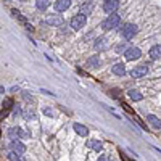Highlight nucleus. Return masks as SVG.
Here are the masks:
<instances>
[{
	"label": "nucleus",
	"mask_w": 161,
	"mask_h": 161,
	"mask_svg": "<svg viewBox=\"0 0 161 161\" xmlns=\"http://www.w3.org/2000/svg\"><path fill=\"white\" fill-rule=\"evenodd\" d=\"M119 21H121V16L118 13H113L102 23V27L103 29H116V27L119 26Z\"/></svg>",
	"instance_id": "nucleus-1"
},
{
	"label": "nucleus",
	"mask_w": 161,
	"mask_h": 161,
	"mask_svg": "<svg viewBox=\"0 0 161 161\" xmlns=\"http://www.w3.org/2000/svg\"><path fill=\"white\" fill-rule=\"evenodd\" d=\"M137 32H139V27L135 24H132V23L124 24V26H122V29H121V34H122L124 39H132Z\"/></svg>",
	"instance_id": "nucleus-2"
},
{
	"label": "nucleus",
	"mask_w": 161,
	"mask_h": 161,
	"mask_svg": "<svg viewBox=\"0 0 161 161\" xmlns=\"http://www.w3.org/2000/svg\"><path fill=\"white\" fill-rule=\"evenodd\" d=\"M86 21H87V16L82 15V13H79V15L73 16V20H71V27H73L74 31H79L81 27L86 26Z\"/></svg>",
	"instance_id": "nucleus-3"
},
{
	"label": "nucleus",
	"mask_w": 161,
	"mask_h": 161,
	"mask_svg": "<svg viewBox=\"0 0 161 161\" xmlns=\"http://www.w3.org/2000/svg\"><path fill=\"white\" fill-rule=\"evenodd\" d=\"M140 55H142L140 49H137V47H132V49H127V50L124 52V58L129 60V61H132V60H139Z\"/></svg>",
	"instance_id": "nucleus-4"
},
{
	"label": "nucleus",
	"mask_w": 161,
	"mask_h": 161,
	"mask_svg": "<svg viewBox=\"0 0 161 161\" xmlns=\"http://www.w3.org/2000/svg\"><path fill=\"white\" fill-rule=\"evenodd\" d=\"M45 23L50 24V26H61V24H63V18H61L60 15L52 13V15H47V16H45Z\"/></svg>",
	"instance_id": "nucleus-5"
},
{
	"label": "nucleus",
	"mask_w": 161,
	"mask_h": 161,
	"mask_svg": "<svg viewBox=\"0 0 161 161\" xmlns=\"http://www.w3.org/2000/svg\"><path fill=\"white\" fill-rule=\"evenodd\" d=\"M147 66H137V68H132L129 71L130 74V78H134V79H139V78H144V76L147 74Z\"/></svg>",
	"instance_id": "nucleus-6"
},
{
	"label": "nucleus",
	"mask_w": 161,
	"mask_h": 161,
	"mask_svg": "<svg viewBox=\"0 0 161 161\" xmlns=\"http://www.w3.org/2000/svg\"><path fill=\"white\" fill-rule=\"evenodd\" d=\"M118 7H119V0H107L105 5H103V10H105L107 13H115L118 10Z\"/></svg>",
	"instance_id": "nucleus-7"
},
{
	"label": "nucleus",
	"mask_w": 161,
	"mask_h": 161,
	"mask_svg": "<svg viewBox=\"0 0 161 161\" xmlns=\"http://www.w3.org/2000/svg\"><path fill=\"white\" fill-rule=\"evenodd\" d=\"M71 5V0H56L55 2V10L56 12H64V10H68Z\"/></svg>",
	"instance_id": "nucleus-8"
},
{
	"label": "nucleus",
	"mask_w": 161,
	"mask_h": 161,
	"mask_svg": "<svg viewBox=\"0 0 161 161\" xmlns=\"http://www.w3.org/2000/svg\"><path fill=\"white\" fill-rule=\"evenodd\" d=\"M73 129H74V132L78 135H81V137H86L87 134H89V129L84 126V124H79V122H76V124L73 126Z\"/></svg>",
	"instance_id": "nucleus-9"
},
{
	"label": "nucleus",
	"mask_w": 161,
	"mask_h": 161,
	"mask_svg": "<svg viewBox=\"0 0 161 161\" xmlns=\"http://www.w3.org/2000/svg\"><path fill=\"white\" fill-rule=\"evenodd\" d=\"M148 55H150V60H158V58H161V45H153V47L150 49Z\"/></svg>",
	"instance_id": "nucleus-10"
},
{
	"label": "nucleus",
	"mask_w": 161,
	"mask_h": 161,
	"mask_svg": "<svg viewBox=\"0 0 161 161\" xmlns=\"http://www.w3.org/2000/svg\"><path fill=\"white\" fill-rule=\"evenodd\" d=\"M10 147H12V150L15 151V153H18V155H21V153H24V151H26V147L21 144V142H18V140H13Z\"/></svg>",
	"instance_id": "nucleus-11"
},
{
	"label": "nucleus",
	"mask_w": 161,
	"mask_h": 161,
	"mask_svg": "<svg viewBox=\"0 0 161 161\" xmlns=\"http://www.w3.org/2000/svg\"><path fill=\"white\" fill-rule=\"evenodd\" d=\"M147 121H148V124L153 126L155 129H161V121H159L155 115H148V116H147Z\"/></svg>",
	"instance_id": "nucleus-12"
},
{
	"label": "nucleus",
	"mask_w": 161,
	"mask_h": 161,
	"mask_svg": "<svg viewBox=\"0 0 161 161\" xmlns=\"http://www.w3.org/2000/svg\"><path fill=\"white\" fill-rule=\"evenodd\" d=\"M12 13H13V15H15V16L18 18V20H20V21H21V23H23V24H24V26L27 27V31H32V29H34V27H32V26H31L29 23L26 21V18H24V16H23V15H21L20 12H18V10H12Z\"/></svg>",
	"instance_id": "nucleus-13"
},
{
	"label": "nucleus",
	"mask_w": 161,
	"mask_h": 161,
	"mask_svg": "<svg viewBox=\"0 0 161 161\" xmlns=\"http://www.w3.org/2000/svg\"><path fill=\"white\" fill-rule=\"evenodd\" d=\"M111 71L115 73L116 76H124V74H126V66L122 64V63H116V64L111 68Z\"/></svg>",
	"instance_id": "nucleus-14"
},
{
	"label": "nucleus",
	"mask_w": 161,
	"mask_h": 161,
	"mask_svg": "<svg viewBox=\"0 0 161 161\" xmlns=\"http://www.w3.org/2000/svg\"><path fill=\"white\" fill-rule=\"evenodd\" d=\"M87 66H89V68H98V66H100V58L97 55L90 56V58L87 60Z\"/></svg>",
	"instance_id": "nucleus-15"
},
{
	"label": "nucleus",
	"mask_w": 161,
	"mask_h": 161,
	"mask_svg": "<svg viewBox=\"0 0 161 161\" xmlns=\"http://www.w3.org/2000/svg\"><path fill=\"white\" fill-rule=\"evenodd\" d=\"M127 95H129V98L130 100H134V102H140L142 98H144V95L139 92V90H129L127 92Z\"/></svg>",
	"instance_id": "nucleus-16"
},
{
	"label": "nucleus",
	"mask_w": 161,
	"mask_h": 161,
	"mask_svg": "<svg viewBox=\"0 0 161 161\" xmlns=\"http://www.w3.org/2000/svg\"><path fill=\"white\" fill-rule=\"evenodd\" d=\"M92 150H97V151H100L103 147H102V144H100V142L98 140H89V144H87Z\"/></svg>",
	"instance_id": "nucleus-17"
},
{
	"label": "nucleus",
	"mask_w": 161,
	"mask_h": 161,
	"mask_svg": "<svg viewBox=\"0 0 161 161\" xmlns=\"http://www.w3.org/2000/svg\"><path fill=\"white\" fill-rule=\"evenodd\" d=\"M49 5H50L49 0H36V7L39 8V10H45Z\"/></svg>",
	"instance_id": "nucleus-18"
},
{
	"label": "nucleus",
	"mask_w": 161,
	"mask_h": 161,
	"mask_svg": "<svg viewBox=\"0 0 161 161\" xmlns=\"http://www.w3.org/2000/svg\"><path fill=\"white\" fill-rule=\"evenodd\" d=\"M107 49V40L105 39H98L97 44H95V50H103Z\"/></svg>",
	"instance_id": "nucleus-19"
},
{
	"label": "nucleus",
	"mask_w": 161,
	"mask_h": 161,
	"mask_svg": "<svg viewBox=\"0 0 161 161\" xmlns=\"http://www.w3.org/2000/svg\"><path fill=\"white\" fill-rule=\"evenodd\" d=\"M20 132H21V129H20V127H13V129H10L8 135H10L12 139H15V137H20Z\"/></svg>",
	"instance_id": "nucleus-20"
},
{
	"label": "nucleus",
	"mask_w": 161,
	"mask_h": 161,
	"mask_svg": "<svg viewBox=\"0 0 161 161\" xmlns=\"http://www.w3.org/2000/svg\"><path fill=\"white\" fill-rule=\"evenodd\" d=\"M90 12H92V3H86V5H84V7L81 8V13H82V15H86V16H87Z\"/></svg>",
	"instance_id": "nucleus-21"
},
{
	"label": "nucleus",
	"mask_w": 161,
	"mask_h": 161,
	"mask_svg": "<svg viewBox=\"0 0 161 161\" xmlns=\"http://www.w3.org/2000/svg\"><path fill=\"white\" fill-rule=\"evenodd\" d=\"M8 158H10L12 161H23V159L20 158V155H18V153H15V151H13V153H10V155H8Z\"/></svg>",
	"instance_id": "nucleus-22"
},
{
	"label": "nucleus",
	"mask_w": 161,
	"mask_h": 161,
	"mask_svg": "<svg viewBox=\"0 0 161 161\" xmlns=\"http://www.w3.org/2000/svg\"><path fill=\"white\" fill-rule=\"evenodd\" d=\"M24 118H26L27 121H29V119H34V118H36V113H34V111H27L26 115H24Z\"/></svg>",
	"instance_id": "nucleus-23"
},
{
	"label": "nucleus",
	"mask_w": 161,
	"mask_h": 161,
	"mask_svg": "<svg viewBox=\"0 0 161 161\" xmlns=\"http://www.w3.org/2000/svg\"><path fill=\"white\" fill-rule=\"evenodd\" d=\"M116 52H118V53H122V52H126V49H124V45H122V44L116 45Z\"/></svg>",
	"instance_id": "nucleus-24"
},
{
	"label": "nucleus",
	"mask_w": 161,
	"mask_h": 161,
	"mask_svg": "<svg viewBox=\"0 0 161 161\" xmlns=\"http://www.w3.org/2000/svg\"><path fill=\"white\" fill-rule=\"evenodd\" d=\"M44 113H45L47 116H53V111H52L50 108H45V110H44Z\"/></svg>",
	"instance_id": "nucleus-25"
},
{
	"label": "nucleus",
	"mask_w": 161,
	"mask_h": 161,
	"mask_svg": "<svg viewBox=\"0 0 161 161\" xmlns=\"http://www.w3.org/2000/svg\"><path fill=\"white\" fill-rule=\"evenodd\" d=\"M98 161H110V158L107 155H102V156H98Z\"/></svg>",
	"instance_id": "nucleus-26"
},
{
	"label": "nucleus",
	"mask_w": 161,
	"mask_h": 161,
	"mask_svg": "<svg viewBox=\"0 0 161 161\" xmlns=\"http://www.w3.org/2000/svg\"><path fill=\"white\" fill-rule=\"evenodd\" d=\"M13 115H15V116H16V115H21V110H20V108L16 107V108L13 110Z\"/></svg>",
	"instance_id": "nucleus-27"
},
{
	"label": "nucleus",
	"mask_w": 161,
	"mask_h": 161,
	"mask_svg": "<svg viewBox=\"0 0 161 161\" xmlns=\"http://www.w3.org/2000/svg\"><path fill=\"white\" fill-rule=\"evenodd\" d=\"M127 161H135V159H127Z\"/></svg>",
	"instance_id": "nucleus-28"
},
{
	"label": "nucleus",
	"mask_w": 161,
	"mask_h": 161,
	"mask_svg": "<svg viewBox=\"0 0 161 161\" xmlns=\"http://www.w3.org/2000/svg\"><path fill=\"white\" fill-rule=\"evenodd\" d=\"M20 2H26V0H20Z\"/></svg>",
	"instance_id": "nucleus-29"
}]
</instances>
